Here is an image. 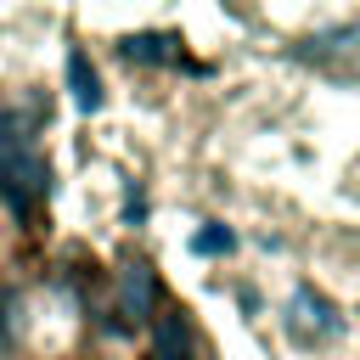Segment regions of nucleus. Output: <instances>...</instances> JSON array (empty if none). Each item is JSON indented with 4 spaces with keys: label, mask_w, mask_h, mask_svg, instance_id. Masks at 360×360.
I'll return each instance as SVG.
<instances>
[{
    "label": "nucleus",
    "mask_w": 360,
    "mask_h": 360,
    "mask_svg": "<svg viewBox=\"0 0 360 360\" xmlns=\"http://www.w3.org/2000/svg\"><path fill=\"white\" fill-rule=\"evenodd\" d=\"M152 349H158V360H191V326H186V315H158V332H152Z\"/></svg>",
    "instance_id": "3"
},
{
    "label": "nucleus",
    "mask_w": 360,
    "mask_h": 360,
    "mask_svg": "<svg viewBox=\"0 0 360 360\" xmlns=\"http://www.w3.org/2000/svg\"><path fill=\"white\" fill-rule=\"evenodd\" d=\"M68 79H73V101L90 112V107H101V84H96V73H90V62H84V51H68Z\"/></svg>",
    "instance_id": "4"
},
{
    "label": "nucleus",
    "mask_w": 360,
    "mask_h": 360,
    "mask_svg": "<svg viewBox=\"0 0 360 360\" xmlns=\"http://www.w3.org/2000/svg\"><path fill=\"white\" fill-rule=\"evenodd\" d=\"M225 248H231V231H219V225L197 236V253H225Z\"/></svg>",
    "instance_id": "7"
},
{
    "label": "nucleus",
    "mask_w": 360,
    "mask_h": 360,
    "mask_svg": "<svg viewBox=\"0 0 360 360\" xmlns=\"http://www.w3.org/2000/svg\"><path fill=\"white\" fill-rule=\"evenodd\" d=\"M118 304H124L129 321H146V315H152L158 292H152V270H146V264H129V270L118 276Z\"/></svg>",
    "instance_id": "2"
},
{
    "label": "nucleus",
    "mask_w": 360,
    "mask_h": 360,
    "mask_svg": "<svg viewBox=\"0 0 360 360\" xmlns=\"http://www.w3.org/2000/svg\"><path fill=\"white\" fill-rule=\"evenodd\" d=\"M124 56H135V62H163V56H169V39L135 34V39H124Z\"/></svg>",
    "instance_id": "5"
},
{
    "label": "nucleus",
    "mask_w": 360,
    "mask_h": 360,
    "mask_svg": "<svg viewBox=\"0 0 360 360\" xmlns=\"http://www.w3.org/2000/svg\"><path fill=\"white\" fill-rule=\"evenodd\" d=\"M11 326H17V292L0 287V349H11Z\"/></svg>",
    "instance_id": "6"
},
{
    "label": "nucleus",
    "mask_w": 360,
    "mask_h": 360,
    "mask_svg": "<svg viewBox=\"0 0 360 360\" xmlns=\"http://www.w3.org/2000/svg\"><path fill=\"white\" fill-rule=\"evenodd\" d=\"M287 332H292L298 343H326V338L338 332V309H332L315 287H298V292L287 298Z\"/></svg>",
    "instance_id": "1"
}]
</instances>
